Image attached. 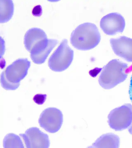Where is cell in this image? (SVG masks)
<instances>
[{"label": "cell", "mask_w": 132, "mask_h": 148, "mask_svg": "<svg viewBox=\"0 0 132 148\" xmlns=\"http://www.w3.org/2000/svg\"><path fill=\"white\" fill-rule=\"evenodd\" d=\"M101 39L100 32L96 25L92 23L86 22L79 25L72 32L70 41L76 49L87 50L96 47Z\"/></svg>", "instance_id": "1"}, {"label": "cell", "mask_w": 132, "mask_h": 148, "mask_svg": "<svg viewBox=\"0 0 132 148\" xmlns=\"http://www.w3.org/2000/svg\"><path fill=\"white\" fill-rule=\"evenodd\" d=\"M30 62L27 58L19 59L8 66L1 75V85L6 90H14L27 74Z\"/></svg>", "instance_id": "2"}, {"label": "cell", "mask_w": 132, "mask_h": 148, "mask_svg": "<svg viewBox=\"0 0 132 148\" xmlns=\"http://www.w3.org/2000/svg\"><path fill=\"white\" fill-rule=\"evenodd\" d=\"M127 64L117 59L112 60L103 67L98 79L100 86L106 89L123 82L127 77Z\"/></svg>", "instance_id": "3"}, {"label": "cell", "mask_w": 132, "mask_h": 148, "mask_svg": "<svg viewBox=\"0 0 132 148\" xmlns=\"http://www.w3.org/2000/svg\"><path fill=\"white\" fill-rule=\"evenodd\" d=\"M73 55V51L69 46L68 40L64 39L49 58L48 66L55 72L64 71L71 65Z\"/></svg>", "instance_id": "4"}, {"label": "cell", "mask_w": 132, "mask_h": 148, "mask_svg": "<svg viewBox=\"0 0 132 148\" xmlns=\"http://www.w3.org/2000/svg\"><path fill=\"white\" fill-rule=\"evenodd\" d=\"M110 127L116 131L127 128L132 123V106L127 104L112 110L108 116Z\"/></svg>", "instance_id": "5"}, {"label": "cell", "mask_w": 132, "mask_h": 148, "mask_svg": "<svg viewBox=\"0 0 132 148\" xmlns=\"http://www.w3.org/2000/svg\"><path fill=\"white\" fill-rule=\"evenodd\" d=\"M62 112L55 107H49L41 113L38 119L40 126L46 131L54 133L61 128L63 122Z\"/></svg>", "instance_id": "6"}, {"label": "cell", "mask_w": 132, "mask_h": 148, "mask_svg": "<svg viewBox=\"0 0 132 148\" xmlns=\"http://www.w3.org/2000/svg\"><path fill=\"white\" fill-rule=\"evenodd\" d=\"M19 135L23 138L26 148H48L50 146L48 135L37 127H30Z\"/></svg>", "instance_id": "7"}, {"label": "cell", "mask_w": 132, "mask_h": 148, "mask_svg": "<svg viewBox=\"0 0 132 148\" xmlns=\"http://www.w3.org/2000/svg\"><path fill=\"white\" fill-rule=\"evenodd\" d=\"M100 27L105 33L113 35L123 31L125 25L123 17L117 13H112L104 16L100 23Z\"/></svg>", "instance_id": "8"}, {"label": "cell", "mask_w": 132, "mask_h": 148, "mask_svg": "<svg viewBox=\"0 0 132 148\" xmlns=\"http://www.w3.org/2000/svg\"><path fill=\"white\" fill-rule=\"evenodd\" d=\"M58 43L57 40L46 39L36 43L30 52L31 58L35 63H44L51 51Z\"/></svg>", "instance_id": "9"}, {"label": "cell", "mask_w": 132, "mask_h": 148, "mask_svg": "<svg viewBox=\"0 0 132 148\" xmlns=\"http://www.w3.org/2000/svg\"><path fill=\"white\" fill-rule=\"evenodd\" d=\"M110 43L114 53L128 61L132 62V39L125 36L111 38Z\"/></svg>", "instance_id": "10"}, {"label": "cell", "mask_w": 132, "mask_h": 148, "mask_svg": "<svg viewBox=\"0 0 132 148\" xmlns=\"http://www.w3.org/2000/svg\"><path fill=\"white\" fill-rule=\"evenodd\" d=\"M46 39L47 35L42 29L37 27L30 29L27 31L24 35V44L25 48L30 52L36 43Z\"/></svg>", "instance_id": "11"}, {"label": "cell", "mask_w": 132, "mask_h": 148, "mask_svg": "<svg viewBox=\"0 0 132 148\" xmlns=\"http://www.w3.org/2000/svg\"><path fill=\"white\" fill-rule=\"evenodd\" d=\"M120 139L117 135L111 133L102 135L98 138L90 148L119 147Z\"/></svg>", "instance_id": "12"}, {"label": "cell", "mask_w": 132, "mask_h": 148, "mask_svg": "<svg viewBox=\"0 0 132 148\" xmlns=\"http://www.w3.org/2000/svg\"><path fill=\"white\" fill-rule=\"evenodd\" d=\"M0 22H6L11 18L13 15L14 5L11 0H0Z\"/></svg>", "instance_id": "13"}, {"label": "cell", "mask_w": 132, "mask_h": 148, "mask_svg": "<svg viewBox=\"0 0 132 148\" xmlns=\"http://www.w3.org/2000/svg\"><path fill=\"white\" fill-rule=\"evenodd\" d=\"M3 146L4 148L24 147L20 137L12 133L8 134L4 137L3 140Z\"/></svg>", "instance_id": "14"}, {"label": "cell", "mask_w": 132, "mask_h": 148, "mask_svg": "<svg viewBox=\"0 0 132 148\" xmlns=\"http://www.w3.org/2000/svg\"><path fill=\"white\" fill-rule=\"evenodd\" d=\"M47 96L46 94H37L34 96L33 100L36 103L39 105H42L45 101Z\"/></svg>", "instance_id": "15"}, {"label": "cell", "mask_w": 132, "mask_h": 148, "mask_svg": "<svg viewBox=\"0 0 132 148\" xmlns=\"http://www.w3.org/2000/svg\"><path fill=\"white\" fill-rule=\"evenodd\" d=\"M42 9L41 6L39 5L35 6L32 9V13L36 16H40L42 14Z\"/></svg>", "instance_id": "16"}, {"label": "cell", "mask_w": 132, "mask_h": 148, "mask_svg": "<svg viewBox=\"0 0 132 148\" xmlns=\"http://www.w3.org/2000/svg\"><path fill=\"white\" fill-rule=\"evenodd\" d=\"M129 93L130 99L132 102V76L130 81Z\"/></svg>", "instance_id": "17"}, {"label": "cell", "mask_w": 132, "mask_h": 148, "mask_svg": "<svg viewBox=\"0 0 132 148\" xmlns=\"http://www.w3.org/2000/svg\"><path fill=\"white\" fill-rule=\"evenodd\" d=\"M128 131L130 134H132V125L129 129Z\"/></svg>", "instance_id": "18"}]
</instances>
